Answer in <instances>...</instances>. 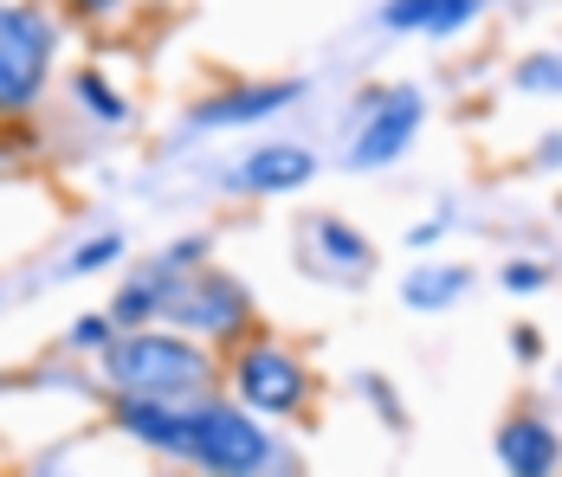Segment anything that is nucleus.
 <instances>
[{"instance_id": "2", "label": "nucleus", "mask_w": 562, "mask_h": 477, "mask_svg": "<svg viewBox=\"0 0 562 477\" xmlns=\"http://www.w3.org/2000/svg\"><path fill=\"white\" fill-rule=\"evenodd\" d=\"M58 20L40 0H0V123L26 116L53 84Z\"/></svg>"}, {"instance_id": "18", "label": "nucleus", "mask_w": 562, "mask_h": 477, "mask_svg": "<svg viewBox=\"0 0 562 477\" xmlns=\"http://www.w3.org/2000/svg\"><path fill=\"white\" fill-rule=\"evenodd\" d=\"M116 342V322L111 310H85V317L71 322V349H85V355H104Z\"/></svg>"}, {"instance_id": "26", "label": "nucleus", "mask_w": 562, "mask_h": 477, "mask_svg": "<svg viewBox=\"0 0 562 477\" xmlns=\"http://www.w3.org/2000/svg\"><path fill=\"white\" fill-rule=\"evenodd\" d=\"M175 477H194V472H175Z\"/></svg>"}, {"instance_id": "19", "label": "nucleus", "mask_w": 562, "mask_h": 477, "mask_svg": "<svg viewBox=\"0 0 562 477\" xmlns=\"http://www.w3.org/2000/svg\"><path fill=\"white\" fill-rule=\"evenodd\" d=\"M498 284H505L510 297H530V291H543V284H550V265H537V259H510Z\"/></svg>"}, {"instance_id": "17", "label": "nucleus", "mask_w": 562, "mask_h": 477, "mask_svg": "<svg viewBox=\"0 0 562 477\" xmlns=\"http://www.w3.org/2000/svg\"><path fill=\"white\" fill-rule=\"evenodd\" d=\"M116 259H123V232H91L58 271H65V277H98V271H111Z\"/></svg>"}, {"instance_id": "14", "label": "nucleus", "mask_w": 562, "mask_h": 477, "mask_svg": "<svg viewBox=\"0 0 562 477\" xmlns=\"http://www.w3.org/2000/svg\"><path fill=\"white\" fill-rule=\"evenodd\" d=\"M465 291H472V271L465 265H420V271L401 277V304L407 310H447Z\"/></svg>"}, {"instance_id": "13", "label": "nucleus", "mask_w": 562, "mask_h": 477, "mask_svg": "<svg viewBox=\"0 0 562 477\" xmlns=\"http://www.w3.org/2000/svg\"><path fill=\"white\" fill-rule=\"evenodd\" d=\"M479 20V0H382V26L389 33H427V39H452Z\"/></svg>"}, {"instance_id": "6", "label": "nucleus", "mask_w": 562, "mask_h": 477, "mask_svg": "<svg viewBox=\"0 0 562 477\" xmlns=\"http://www.w3.org/2000/svg\"><path fill=\"white\" fill-rule=\"evenodd\" d=\"M420 116H427V98L414 84H389L362 104V129L349 136V168L369 174V168H389V161L407 156V143L420 136Z\"/></svg>"}, {"instance_id": "4", "label": "nucleus", "mask_w": 562, "mask_h": 477, "mask_svg": "<svg viewBox=\"0 0 562 477\" xmlns=\"http://www.w3.org/2000/svg\"><path fill=\"white\" fill-rule=\"evenodd\" d=\"M162 322H175L181 336H194V342H207V349H239V342L259 336V304H252V291H246L233 271L194 265V271H181Z\"/></svg>"}, {"instance_id": "16", "label": "nucleus", "mask_w": 562, "mask_h": 477, "mask_svg": "<svg viewBox=\"0 0 562 477\" xmlns=\"http://www.w3.org/2000/svg\"><path fill=\"white\" fill-rule=\"evenodd\" d=\"M510 84H517L524 98H562V53H530V58H517Z\"/></svg>"}, {"instance_id": "12", "label": "nucleus", "mask_w": 562, "mask_h": 477, "mask_svg": "<svg viewBox=\"0 0 562 477\" xmlns=\"http://www.w3.org/2000/svg\"><path fill=\"white\" fill-rule=\"evenodd\" d=\"M111 425L123 432V439H136V445H149V452H162V458L181 465V445H188V407H162V400H116Z\"/></svg>"}, {"instance_id": "10", "label": "nucleus", "mask_w": 562, "mask_h": 477, "mask_svg": "<svg viewBox=\"0 0 562 477\" xmlns=\"http://www.w3.org/2000/svg\"><path fill=\"white\" fill-rule=\"evenodd\" d=\"M498 465H505V477H557L562 472L557 425L537 420V413L505 420V425H498Z\"/></svg>"}, {"instance_id": "20", "label": "nucleus", "mask_w": 562, "mask_h": 477, "mask_svg": "<svg viewBox=\"0 0 562 477\" xmlns=\"http://www.w3.org/2000/svg\"><path fill=\"white\" fill-rule=\"evenodd\" d=\"M362 394H369V400H375V413H382V425H389V432H401V400H394V387L389 381H382V374H362Z\"/></svg>"}, {"instance_id": "8", "label": "nucleus", "mask_w": 562, "mask_h": 477, "mask_svg": "<svg viewBox=\"0 0 562 477\" xmlns=\"http://www.w3.org/2000/svg\"><path fill=\"white\" fill-rule=\"evenodd\" d=\"M317 149H304V143H266V149H252V156L239 161V174H233V188H246V194H297V188H311L317 181Z\"/></svg>"}, {"instance_id": "3", "label": "nucleus", "mask_w": 562, "mask_h": 477, "mask_svg": "<svg viewBox=\"0 0 562 477\" xmlns=\"http://www.w3.org/2000/svg\"><path fill=\"white\" fill-rule=\"evenodd\" d=\"M181 465H194V477H266L279 465L272 432L233 400H201L188 407V445Z\"/></svg>"}, {"instance_id": "15", "label": "nucleus", "mask_w": 562, "mask_h": 477, "mask_svg": "<svg viewBox=\"0 0 562 477\" xmlns=\"http://www.w3.org/2000/svg\"><path fill=\"white\" fill-rule=\"evenodd\" d=\"M71 91H78V104L91 110L104 129L130 123V104H123V91H111V84H104V71H78V78H71Z\"/></svg>"}, {"instance_id": "1", "label": "nucleus", "mask_w": 562, "mask_h": 477, "mask_svg": "<svg viewBox=\"0 0 562 477\" xmlns=\"http://www.w3.org/2000/svg\"><path fill=\"white\" fill-rule=\"evenodd\" d=\"M104 362V387L116 400H162V407H201L221 387V355L181 329H123Z\"/></svg>"}, {"instance_id": "11", "label": "nucleus", "mask_w": 562, "mask_h": 477, "mask_svg": "<svg viewBox=\"0 0 562 477\" xmlns=\"http://www.w3.org/2000/svg\"><path fill=\"white\" fill-rule=\"evenodd\" d=\"M304 246L317 252V271H330V277H369L375 271V246L349 226V219H337V213H311V226H304Z\"/></svg>"}, {"instance_id": "25", "label": "nucleus", "mask_w": 562, "mask_h": 477, "mask_svg": "<svg viewBox=\"0 0 562 477\" xmlns=\"http://www.w3.org/2000/svg\"><path fill=\"white\" fill-rule=\"evenodd\" d=\"M537 168H562V136H550V143L537 149Z\"/></svg>"}, {"instance_id": "7", "label": "nucleus", "mask_w": 562, "mask_h": 477, "mask_svg": "<svg viewBox=\"0 0 562 477\" xmlns=\"http://www.w3.org/2000/svg\"><path fill=\"white\" fill-rule=\"evenodd\" d=\"M304 98V84L297 78H272V84H233V91H214V98H201V104L188 110V123L194 129H246V123H266V116H279Z\"/></svg>"}, {"instance_id": "22", "label": "nucleus", "mask_w": 562, "mask_h": 477, "mask_svg": "<svg viewBox=\"0 0 562 477\" xmlns=\"http://www.w3.org/2000/svg\"><path fill=\"white\" fill-rule=\"evenodd\" d=\"M510 349H517L524 362H537V355H543V336H537V329H517V336H510Z\"/></svg>"}, {"instance_id": "5", "label": "nucleus", "mask_w": 562, "mask_h": 477, "mask_svg": "<svg viewBox=\"0 0 562 477\" xmlns=\"http://www.w3.org/2000/svg\"><path fill=\"white\" fill-rule=\"evenodd\" d=\"M226 381H233V407H246L252 420H291V413H304L311 387H317L311 368L284 342H266V336H252V342L233 349Z\"/></svg>"}, {"instance_id": "9", "label": "nucleus", "mask_w": 562, "mask_h": 477, "mask_svg": "<svg viewBox=\"0 0 562 477\" xmlns=\"http://www.w3.org/2000/svg\"><path fill=\"white\" fill-rule=\"evenodd\" d=\"M175 284H181V271H175L169 259H149L143 271H130V277H123V291L111 297L116 336H123V329H156V322L169 317Z\"/></svg>"}, {"instance_id": "24", "label": "nucleus", "mask_w": 562, "mask_h": 477, "mask_svg": "<svg viewBox=\"0 0 562 477\" xmlns=\"http://www.w3.org/2000/svg\"><path fill=\"white\" fill-rule=\"evenodd\" d=\"M26 477H78V472H71L65 458H40V465H33V472H26Z\"/></svg>"}, {"instance_id": "23", "label": "nucleus", "mask_w": 562, "mask_h": 477, "mask_svg": "<svg viewBox=\"0 0 562 477\" xmlns=\"http://www.w3.org/2000/svg\"><path fill=\"white\" fill-rule=\"evenodd\" d=\"M440 232H447V219H427V226H414V232H407V246H434Z\"/></svg>"}, {"instance_id": "21", "label": "nucleus", "mask_w": 562, "mask_h": 477, "mask_svg": "<svg viewBox=\"0 0 562 477\" xmlns=\"http://www.w3.org/2000/svg\"><path fill=\"white\" fill-rule=\"evenodd\" d=\"M58 7H65L71 20H111V13L123 7V0H58Z\"/></svg>"}]
</instances>
